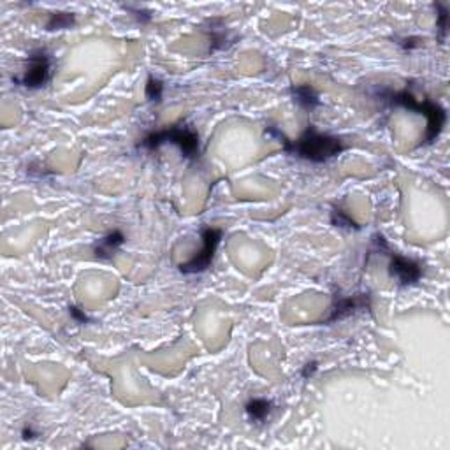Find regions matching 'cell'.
Instances as JSON below:
<instances>
[{
    "label": "cell",
    "instance_id": "6da1fadb",
    "mask_svg": "<svg viewBox=\"0 0 450 450\" xmlns=\"http://www.w3.org/2000/svg\"><path fill=\"white\" fill-rule=\"evenodd\" d=\"M266 134L278 139L287 155L313 162V164H324L347 150V145L342 139L331 134H322L313 126H306L297 139H289L275 126L266 127Z\"/></svg>",
    "mask_w": 450,
    "mask_h": 450
},
{
    "label": "cell",
    "instance_id": "7a4b0ae2",
    "mask_svg": "<svg viewBox=\"0 0 450 450\" xmlns=\"http://www.w3.org/2000/svg\"><path fill=\"white\" fill-rule=\"evenodd\" d=\"M378 99L387 102L391 106H398V108H404L408 111H414L417 115L426 116L427 127L424 134H422L419 146L433 145L440 138L441 132H444L445 123H447V111H445L444 106L440 102H433L429 99H417L411 93V88H408V85L403 90H380L378 92Z\"/></svg>",
    "mask_w": 450,
    "mask_h": 450
},
{
    "label": "cell",
    "instance_id": "3957f363",
    "mask_svg": "<svg viewBox=\"0 0 450 450\" xmlns=\"http://www.w3.org/2000/svg\"><path fill=\"white\" fill-rule=\"evenodd\" d=\"M164 145H175L180 148L181 155L188 160H198L200 157V138L194 127L188 126L187 120L168 126L160 131H151L143 139H139L138 148L157 151Z\"/></svg>",
    "mask_w": 450,
    "mask_h": 450
},
{
    "label": "cell",
    "instance_id": "277c9868",
    "mask_svg": "<svg viewBox=\"0 0 450 450\" xmlns=\"http://www.w3.org/2000/svg\"><path fill=\"white\" fill-rule=\"evenodd\" d=\"M373 250L384 253L387 257L389 276H391V280H394L398 287H414L421 282L422 275H424L422 264L419 260L408 259V257L392 250L389 241L384 237V234H375L373 236Z\"/></svg>",
    "mask_w": 450,
    "mask_h": 450
},
{
    "label": "cell",
    "instance_id": "5b68a950",
    "mask_svg": "<svg viewBox=\"0 0 450 450\" xmlns=\"http://www.w3.org/2000/svg\"><path fill=\"white\" fill-rule=\"evenodd\" d=\"M51 76L53 56L44 48H37V50L30 51L24 74L20 78H14V83H18L20 86H25V88L37 90L46 86L51 81Z\"/></svg>",
    "mask_w": 450,
    "mask_h": 450
},
{
    "label": "cell",
    "instance_id": "8992f818",
    "mask_svg": "<svg viewBox=\"0 0 450 450\" xmlns=\"http://www.w3.org/2000/svg\"><path fill=\"white\" fill-rule=\"evenodd\" d=\"M224 230L217 229L211 225H203L200 229V240H203V248L195 253L192 259L187 262L180 264V271L183 275H199L210 270L211 262H213L215 252H217L218 245H220Z\"/></svg>",
    "mask_w": 450,
    "mask_h": 450
},
{
    "label": "cell",
    "instance_id": "52a82bcc",
    "mask_svg": "<svg viewBox=\"0 0 450 450\" xmlns=\"http://www.w3.org/2000/svg\"><path fill=\"white\" fill-rule=\"evenodd\" d=\"M362 310H372V296L369 294H355V296H339L336 294L332 297L331 310L327 317L320 320L319 324H334L354 313L362 312Z\"/></svg>",
    "mask_w": 450,
    "mask_h": 450
},
{
    "label": "cell",
    "instance_id": "ba28073f",
    "mask_svg": "<svg viewBox=\"0 0 450 450\" xmlns=\"http://www.w3.org/2000/svg\"><path fill=\"white\" fill-rule=\"evenodd\" d=\"M126 241H127L126 234H123L122 230L115 229L97 241L96 247H93V253H96L97 259L109 260V259H113V255L118 253V250L123 247Z\"/></svg>",
    "mask_w": 450,
    "mask_h": 450
},
{
    "label": "cell",
    "instance_id": "9c48e42d",
    "mask_svg": "<svg viewBox=\"0 0 450 450\" xmlns=\"http://www.w3.org/2000/svg\"><path fill=\"white\" fill-rule=\"evenodd\" d=\"M290 97L292 101L300 106L305 111L312 113L320 106V96L310 83H302V85H292L290 86Z\"/></svg>",
    "mask_w": 450,
    "mask_h": 450
},
{
    "label": "cell",
    "instance_id": "30bf717a",
    "mask_svg": "<svg viewBox=\"0 0 450 450\" xmlns=\"http://www.w3.org/2000/svg\"><path fill=\"white\" fill-rule=\"evenodd\" d=\"M271 410H273V403L270 399L264 398H253L245 404V411H247L248 419L253 422H264L270 417Z\"/></svg>",
    "mask_w": 450,
    "mask_h": 450
},
{
    "label": "cell",
    "instance_id": "8fae6325",
    "mask_svg": "<svg viewBox=\"0 0 450 450\" xmlns=\"http://www.w3.org/2000/svg\"><path fill=\"white\" fill-rule=\"evenodd\" d=\"M434 7H436V39L438 43L444 44L449 32V6L447 4L436 2Z\"/></svg>",
    "mask_w": 450,
    "mask_h": 450
},
{
    "label": "cell",
    "instance_id": "7c38bea8",
    "mask_svg": "<svg viewBox=\"0 0 450 450\" xmlns=\"http://www.w3.org/2000/svg\"><path fill=\"white\" fill-rule=\"evenodd\" d=\"M76 24V16L73 13H63V11H56V13L50 14V20L46 24L48 32H53V30H67L71 26H74Z\"/></svg>",
    "mask_w": 450,
    "mask_h": 450
},
{
    "label": "cell",
    "instance_id": "4fadbf2b",
    "mask_svg": "<svg viewBox=\"0 0 450 450\" xmlns=\"http://www.w3.org/2000/svg\"><path fill=\"white\" fill-rule=\"evenodd\" d=\"M331 224L334 227H339V229H349V230H359L361 225L354 220V218L349 217L342 208H332L331 211Z\"/></svg>",
    "mask_w": 450,
    "mask_h": 450
},
{
    "label": "cell",
    "instance_id": "5bb4252c",
    "mask_svg": "<svg viewBox=\"0 0 450 450\" xmlns=\"http://www.w3.org/2000/svg\"><path fill=\"white\" fill-rule=\"evenodd\" d=\"M145 96L150 102H155V104H158V102L162 101V97H164V81H162V79H158V78H155V76H150V78L146 79Z\"/></svg>",
    "mask_w": 450,
    "mask_h": 450
},
{
    "label": "cell",
    "instance_id": "9a60e30c",
    "mask_svg": "<svg viewBox=\"0 0 450 450\" xmlns=\"http://www.w3.org/2000/svg\"><path fill=\"white\" fill-rule=\"evenodd\" d=\"M69 313H71V317H73V319H74L78 324H86V322H90V317L86 315L85 310L78 308V306H69Z\"/></svg>",
    "mask_w": 450,
    "mask_h": 450
},
{
    "label": "cell",
    "instance_id": "2e32d148",
    "mask_svg": "<svg viewBox=\"0 0 450 450\" xmlns=\"http://www.w3.org/2000/svg\"><path fill=\"white\" fill-rule=\"evenodd\" d=\"M127 9L131 11V13H134V16L138 18V20L141 21V24H148V21L151 20V14L148 13V11H145V9H134V7H131V6H128Z\"/></svg>",
    "mask_w": 450,
    "mask_h": 450
},
{
    "label": "cell",
    "instance_id": "e0dca14e",
    "mask_svg": "<svg viewBox=\"0 0 450 450\" xmlns=\"http://www.w3.org/2000/svg\"><path fill=\"white\" fill-rule=\"evenodd\" d=\"M319 369V362L317 361H312V362H306L305 368H302V378H310L313 377V373Z\"/></svg>",
    "mask_w": 450,
    "mask_h": 450
}]
</instances>
